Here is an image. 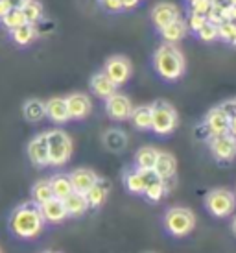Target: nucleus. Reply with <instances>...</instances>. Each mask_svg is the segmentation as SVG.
<instances>
[{
  "label": "nucleus",
  "mask_w": 236,
  "mask_h": 253,
  "mask_svg": "<svg viewBox=\"0 0 236 253\" xmlns=\"http://www.w3.org/2000/svg\"><path fill=\"white\" fill-rule=\"evenodd\" d=\"M44 218L41 214L39 205L34 204L32 200L24 204L17 205L9 218H7V227L17 239L21 240H34L44 231Z\"/></svg>",
  "instance_id": "obj_1"
},
{
  "label": "nucleus",
  "mask_w": 236,
  "mask_h": 253,
  "mask_svg": "<svg viewBox=\"0 0 236 253\" xmlns=\"http://www.w3.org/2000/svg\"><path fill=\"white\" fill-rule=\"evenodd\" d=\"M153 69L157 71L162 80L166 82H175L185 74L187 61L185 56L175 44L172 42H162L153 54Z\"/></svg>",
  "instance_id": "obj_2"
},
{
  "label": "nucleus",
  "mask_w": 236,
  "mask_h": 253,
  "mask_svg": "<svg viewBox=\"0 0 236 253\" xmlns=\"http://www.w3.org/2000/svg\"><path fill=\"white\" fill-rule=\"evenodd\" d=\"M162 224L172 237H187L192 233V229L196 227V214L187 207H170L164 212Z\"/></svg>",
  "instance_id": "obj_3"
},
{
  "label": "nucleus",
  "mask_w": 236,
  "mask_h": 253,
  "mask_svg": "<svg viewBox=\"0 0 236 253\" xmlns=\"http://www.w3.org/2000/svg\"><path fill=\"white\" fill-rule=\"evenodd\" d=\"M48 139V161L50 167H63L70 161L72 155V139L63 129H50L46 131Z\"/></svg>",
  "instance_id": "obj_4"
},
{
  "label": "nucleus",
  "mask_w": 236,
  "mask_h": 253,
  "mask_svg": "<svg viewBox=\"0 0 236 253\" xmlns=\"http://www.w3.org/2000/svg\"><path fill=\"white\" fill-rule=\"evenodd\" d=\"M177 127V111L172 104L157 100L152 104V129L157 135H170Z\"/></svg>",
  "instance_id": "obj_5"
},
{
  "label": "nucleus",
  "mask_w": 236,
  "mask_h": 253,
  "mask_svg": "<svg viewBox=\"0 0 236 253\" xmlns=\"http://www.w3.org/2000/svg\"><path fill=\"white\" fill-rule=\"evenodd\" d=\"M205 207L207 211L216 218H225L233 214L236 209V196L235 192L227 189H214L207 192L205 196Z\"/></svg>",
  "instance_id": "obj_6"
},
{
  "label": "nucleus",
  "mask_w": 236,
  "mask_h": 253,
  "mask_svg": "<svg viewBox=\"0 0 236 253\" xmlns=\"http://www.w3.org/2000/svg\"><path fill=\"white\" fill-rule=\"evenodd\" d=\"M207 142L216 161L229 163L236 157V137H233L231 133L212 135L207 139Z\"/></svg>",
  "instance_id": "obj_7"
},
{
  "label": "nucleus",
  "mask_w": 236,
  "mask_h": 253,
  "mask_svg": "<svg viewBox=\"0 0 236 253\" xmlns=\"http://www.w3.org/2000/svg\"><path fill=\"white\" fill-rule=\"evenodd\" d=\"M104 72L113 84L120 87V85H124L131 78V63L124 56H113L105 61Z\"/></svg>",
  "instance_id": "obj_8"
},
{
  "label": "nucleus",
  "mask_w": 236,
  "mask_h": 253,
  "mask_svg": "<svg viewBox=\"0 0 236 253\" xmlns=\"http://www.w3.org/2000/svg\"><path fill=\"white\" fill-rule=\"evenodd\" d=\"M26 154H28L30 163H32L34 167H37V169H46V167H50L46 131H44V133H37L34 139L28 142Z\"/></svg>",
  "instance_id": "obj_9"
},
{
  "label": "nucleus",
  "mask_w": 236,
  "mask_h": 253,
  "mask_svg": "<svg viewBox=\"0 0 236 253\" xmlns=\"http://www.w3.org/2000/svg\"><path fill=\"white\" fill-rule=\"evenodd\" d=\"M131 111H133V104L125 94L115 92L109 98H105V113H107L109 119L117 120V122H124V120L129 119Z\"/></svg>",
  "instance_id": "obj_10"
},
{
  "label": "nucleus",
  "mask_w": 236,
  "mask_h": 253,
  "mask_svg": "<svg viewBox=\"0 0 236 253\" xmlns=\"http://www.w3.org/2000/svg\"><path fill=\"white\" fill-rule=\"evenodd\" d=\"M229 124H231L229 115L223 111L220 106L212 107V109L207 113L205 120H203V127L207 129V139L212 137V135L229 133Z\"/></svg>",
  "instance_id": "obj_11"
},
{
  "label": "nucleus",
  "mask_w": 236,
  "mask_h": 253,
  "mask_svg": "<svg viewBox=\"0 0 236 253\" xmlns=\"http://www.w3.org/2000/svg\"><path fill=\"white\" fill-rule=\"evenodd\" d=\"M153 172L157 174V177H160L162 181L166 183V189L170 190V187H172V183L175 179V172H177L175 157L172 154H168V152H159L155 167H153Z\"/></svg>",
  "instance_id": "obj_12"
},
{
  "label": "nucleus",
  "mask_w": 236,
  "mask_h": 253,
  "mask_svg": "<svg viewBox=\"0 0 236 253\" xmlns=\"http://www.w3.org/2000/svg\"><path fill=\"white\" fill-rule=\"evenodd\" d=\"M67 109H69V117L70 120H83L87 119L92 111V104H90V98L83 92H72L67 98Z\"/></svg>",
  "instance_id": "obj_13"
},
{
  "label": "nucleus",
  "mask_w": 236,
  "mask_h": 253,
  "mask_svg": "<svg viewBox=\"0 0 236 253\" xmlns=\"http://www.w3.org/2000/svg\"><path fill=\"white\" fill-rule=\"evenodd\" d=\"M155 176H157V174H155L153 170L133 169L124 174V185L131 194H142L144 189H146V185L152 181Z\"/></svg>",
  "instance_id": "obj_14"
},
{
  "label": "nucleus",
  "mask_w": 236,
  "mask_h": 253,
  "mask_svg": "<svg viewBox=\"0 0 236 253\" xmlns=\"http://www.w3.org/2000/svg\"><path fill=\"white\" fill-rule=\"evenodd\" d=\"M152 22L153 26H157V30H160L162 26H166L168 22L175 21L181 17L179 7L172 4V2H159L152 7Z\"/></svg>",
  "instance_id": "obj_15"
},
{
  "label": "nucleus",
  "mask_w": 236,
  "mask_h": 253,
  "mask_svg": "<svg viewBox=\"0 0 236 253\" xmlns=\"http://www.w3.org/2000/svg\"><path fill=\"white\" fill-rule=\"evenodd\" d=\"M39 209H41V214L46 224H61V222H65L69 218L65 204L59 198H50L48 202L39 205Z\"/></svg>",
  "instance_id": "obj_16"
},
{
  "label": "nucleus",
  "mask_w": 236,
  "mask_h": 253,
  "mask_svg": "<svg viewBox=\"0 0 236 253\" xmlns=\"http://www.w3.org/2000/svg\"><path fill=\"white\" fill-rule=\"evenodd\" d=\"M44 107H46V119H50L54 124L61 126V124H67L70 120L69 117V109H67V102L61 96H54L44 102Z\"/></svg>",
  "instance_id": "obj_17"
},
{
  "label": "nucleus",
  "mask_w": 236,
  "mask_h": 253,
  "mask_svg": "<svg viewBox=\"0 0 236 253\" xmlns=\"http://www.w3.org/2000/svg\"><path fill=\"white\" fill-rule=\"evenodd\" d=\"M69 177H70V183H72V189L76 190V192H81V194H85L98 181V174L90 169L72 170L69 174Z\"/></svg>",
  "instance_id": "obj_18"
},
{
  "label": "nucleus",
  "mask_w": 236,
  "mask_h": 253,
  "mask_svg": "<svg viewBox=\"0 0 236 253\" xmlns=\"http://www.w3.org/2000/svg\"><path fill=\"white\" fill-rule=\"evenodd\" d=\"M89 85H90V91H92V94H94V96H98V98H102V100L109 98V96H111V94H115V92H117V89H118L117 85L113 84L111 80L105 76L104 71L92 74V76H90Z\"/></svg>",
  "instance_id": "obj_19"
},
{
  "label": "nucleus",
  "mask_w": 236,
  "mask_h": 253,
  "mask_svg": "<svg viewBox=\"0 0 236 253\" xmlns=\"http://www.w3.org/2000/svg\"><path fill=\"white\" fill-rule=\"evenodd\" d=\"M109 189H111L109 181H105V179H100V177H98V181L85 192L89 209H98V207H102V205L105 204L107 196H109Z\"/></svg>",
  "instance_id": "obj_20"
},
{
  "label": "nucleus",
  "mask_w": 236,
  "mask_h": 253,
  "mask_svg": "<svg viewBox=\"0 0 236 253\" xmlns=\"http://www.w3.org/2000/svg\"><path fill=\"white\" fill-rule=\"evenodd\" d=\"M63 204H65V209H67V214L69 216H83L85 212L89 211V204H87V198L81 192H76L72 190L69 196L63 198Z\"/></svg>",
  "instance_id": "obj_21"
},
{
  "label": "nucleus",
  "mask_w": 236,
  "mask_h": 253,
  "mask_svg": "<svg viewBox=\"0 0 236 253\" xmlns=\"http://www.w3.org/2000/svg\"><path fill=\"white\" fill-rule=\"evenodd\" d=\"M159 32H160V36H162V39H164V41L175 44V42L181 41L183 37L187 36V32H188L187 21L179 17V19H175V21L168 22L166 26H162Z\"/></svg>",
  "instance_id": "obj_22"
},
{
  "label": "nucleus",
  "mask_w": 236,
  "mask_h": 253,
  "mask_svg": "<svg viewBox=\"0 0 236 253\" xmlns=\"http://www.w3.org/2000/svg\"><path fill=\"white\" fill-rule=\"evenodd\" d=\"M22 115H24V119L32 122V124H37V122H41L44 117H46V107H44V102L39 98H30L24 102V106H22Z\"/></svg>",
  "instance_id": "obj_23"
},
{
  "label": "nucleus",
  "mask_w": 236,
  "mask_h": 253,
  "mask_svg": "<svg viewBox=\"0 0 236 253\" xmlns=\"http://www.w3.org/2000/svg\"><path fill=\"white\" fill-rule=\"evenodd\" d=\"M9 37H11V41H13L15 44H19V46H28V44H32V42L35 41V37H37L35 24L24 22L22 26L11 30V32H9Z\"/></svg>",
  "instance_id": "obj_24"
},
{
  "label": "nucleus",
  "mask_w": 236,
  "mask_h": 253,
  "mask_svg": "<svg viewBox=\"0 0 236 253\" xmlns=\"http://www.w3.org/2000/svg\"><path fill=\"white\" fill-rule=\"evenodd\" d=\"M159 150H155L153 146H142L137 150L135 154V169L139 170H153L155 161H157Z\"/></svg>",
  "instance_id": "obj_25"
},
{
  "label": "nucleus",
  "mask_w": 236,
  "mask_h": 253,
  "mask_svg": "<svg viewBox=\"0 0 236 253\" xmlns=\"http://www.w3.org/2000/svg\"><path fill=\"white\" fill-rule=\"evenodd\" d=\"M50 181V187H52V194L54 198H67L72 192V183H70V177L69 174H54V176L48 179Z\"/></svg>",
  "instance_id": "obj_26"
},
{
  "label": "nucleus",
  "mask_w": 236,
  "mask_h": 253,
  "mask_svg": "<svg viewBox=\"0 0 236 253\" xmlns=\"http://www.w3.org/2000/svg\"><path fill=\"white\" fill-rule=\"evenodd\" d=\"M166 183L162 181L160 177H153L152 181L146 185V189H144V192H142V196L146 198L148 202H152V204H157V202H160L162 198L166 196Z\"/></svg>",
  "instance_id": "obj_27"
},
{
  "label": "nucleus",
  "mask_w": 236,
  "mask_h": 253,
  "mask_svg": "<svg viewBox=\"0 0 236 253\" xmlns=\"http://www.w3.org/2000/svg\"><path fill=\"white\" fill-rule=\"evenodd\" d=\"M129 120L137 129H150L152 127V106H139L133 107Z\"/></svg>",
  "instance_id": "obj_28"
},
{
  "label": "nucleus",
  "mask_w": 236,
  "mask_h": 253,
  "mask_svg": "<svg viewBox=\"0 0 236 253\" xmlns=\"http://www.w3.org/2000/svg\"><path fill=\"white\" fill-rule=\"evenodd\" d=\"M30 196H32V202H34V204H37V205L44 204V202H48L50 198H54V194H52V187H50L48 179H39V181H35L34 187H32Z\"/></svg>",
  "instance_id": "obj_29"
},
{
  "label": "nucleus",
  "mask_w": 236,
  "mask_h": 253,
  "mask_svg": "<svg viewBox=\"0 0 236 253\" xmlns=\"http://www.w3.org/2000/svg\"><path fill=\"white\" fill-rule=\"evenodd\" d=\"M104 144L111 152H122L125 148V144H127V137L120 129H109L104 135Z\"/></svg>",
  "instance_id": "obj_30"
},
{
  "label": "nucleus",
  "mask_w": 236,
  "mask_h": 253,
  "mask_svg": "<svg viewBox=\"0 0 236 253\" xmlns=\"http://www.w3.org/2000/svg\"><path fill=\"white\" fill-rule=\"evenodd\" d=\"M22 15H24V19L26 22L30 24H35V22H39L42 19V4L39 0H26L21 7Z\"/></svg>",
  "instance_id": "obj_31"
},
{
  "label": "nucleus",
  "mask_w": 236,
  "mask_h": 253,
  "mask_svg": "<svg viewBox=\"0 0 236 253\" xmlns=\"http://www.w3.org/2000/svg\"><path fill=\"white\" fill-rule=\"evenodd\" d=\"M0 22H2V26H4L7 32H11V30L22 26V24L26 22V19H24V15H22V11L19 7H11V9L0 19Z\"/></svg>",
  "instance_id": "obj_32"
},
{
  "label": "nucleus",
  "mask_w": 236,
  "mask_h": 253,
  "mask_svg": "<svg viewBox=\"0 0 236 253\" xmlns=\"http://www.w3.org/2000/svg\"><path fill=\"white\" fill-rule=\"evenodd\" d=\"M218 39L233 44L236 39V22L235 21H223L218 24Z\"/></svg>",
  "instance_id": "obj_33"
},
{
  "label": "nucleus",
  "mask_w": 236,
  "mask_h": 253,
  "mask_svg": "<svg viewBox=\"0 0 236 253\" xmlns=\"http://www.w3.org/2000/svg\"><path fill=\"white\" fill-rule=\"evenodd\" d=\"M196 36L199 37L201 41H205V42L216 41V39H218V24L207 21V22H205V26H203V28L196 34Z\"/></svg>",
  "instance_id": "obj_34"
},
{
  "label": "nucleus",
  "mask_w": 236,
  "mask_h": 253,
  "mask_svg": "<svg viewBox=\"0 0 236 253\" xmlns=\"http://www.w3.org/2000/svg\"><path fill=\"white\" fill-rule=\"evenodd\" d=\"M205 22H207V15L190 13L187 19V26H188V30H192L194 34H197V32L205 26Z\"/></svg>",
  "instance_id": "obj_35"
},
{
  "label": "nucleus",
  "mask_w": 236,
  "mask_h": 253,
  "mask_svg": "<svg viewBox=\"0 0 236 253\" xmlns=\"http://www.w3.org/2000/svg\"><path fill=\"white\" fill-rule=\"evenodd\" d=\"M188 4H190V13L207 15L210 6H212V0H192Z\"/></svg>",
  "instance_id": "obj_36"
},
{
  "label": "nucleus",
  "mask_w": 236,
  "mask_h": 253,
  "mask_svg": "<svg viewBox=\"0 0 236 253\" xmlns=\"http://www.w3.org/2000/svg\"><path fill=\"white\" fill-rule=\"evenodd\" d=\"M100 2H102V6H104L107 11H113V13L122 11V2H120V0H100Z\"/></svg>",
  "instance_id": "obj_37"
},
{
  "label": "nucleus",
  "mask_w": 236,
  "mask_h": 253,
  "mask_svg": "<svg viewBox=\"0 0 236 253\" xmlns=\"http://www.w3.org/2000/svg\"><path fill=\"white\" fill-rule=\"evenodd\" d=\"M220 107H222L223 111L227 113L229 117H235V115H236V104H235V100H227V102L220 104Z\"/></svg>",
  "instance_id": "obj_38"
},
{
  "label": "nucleus",
  "mask_w": 236,
  "mask_h": 253,
  "mask_svg": "<svg viewBox=\"0 0 236 253\" xmlns=\"http://www.w3.org/2000/svg\"><path fill=\"white\" fill-rule=\"evenodd\" d=\"M120 2H122V9H133L139 6L140 0H120Z\"/></svg>",
  "instance_id": "obj_39"
},
{
  "label": "nucleus",
  "mask_w": 236,
  "mask_h": 253,
  "mask_svg": "<svg viewBox=\"0 0 236 253\" xmlns=\"http://www.w3.org/2000/svg\"><path fill=\"white\" fill-rule=\"evenodd\" d=\"M9 9H11V6H9V0H0V19H2V17L9 11Z\"/></svg>",
  "instance_id": "obj_40"
},
{
  "label": "nucleus",
  "mask_w": 236,
  "mask_h": 253,
  "mask_svg": "<svg viewBox=\"0 0 236 253\" xmlns=\"http://www.w3.org/2000/svg\"><path fill=\"white\" fill-rule=\"evenodd\" d=\"M229 133L233 137H236V115L235 117H231V124H229Z\"/></svg>",
  "instance_id": "obj_41"
},
{
  "label": "nucleus",
  "mask_w": 236,
  "mask_h": 253,
  "mask_svg": "<svg viewBox=\"0 0 236 253\" xmlns=\"http://www.w3.org/2000/svg\"><path fill=\"white\" fill-rule=\"evenodd\" d=\"M231 21L236 22V4H233V19H231Z\"/></svg>",
  "instance_id": "obj_42"
},
{
  "label": "nucleus",
  "mask_w": 236,
  "mask_h": 253,
  "mask_svg": "<svg viewBox=\"0 0 236 253\" xmlns=\"http://www.w3.org/2000/svg\"><path fill=\"white\" fill-rule=\"evenodd\" d=\"M233 233H235V235H236V218H235V220H233Z\"/></svg>",
  "instance_id": "obj_43"
},
{
  "label": "nucleus",
  "mask_w": 236,
  "mask_h": 253,
  "mask_svg": "<svg viewBox=\"0 0 236 253\" xmlns=\"http://www.w3.org/2000/svg\"><path fill=\"white\" fill-rule=\"evenodd\" d=\"M42 253H61V252H52V250H48V252H42Z\"/></svg>",
  "instance_id": "obj_44"
},
{
  "label": "nucleus",
  "mask_w": 236,
  "mask_h": 253,
  "mask_svg": "<svg viewBox=\"0 0 236 253\" xmlns=\"http://www.w3.org/2000/svg\"><path fill=\"white\" fill-rule=\"evenodd\" d=\"M229 2H231V4H236V0H229Z\"/></svg>",
  "instance_id": "obj_45"
},
{
  "label": "nucleus",
  "mask_w": 236,
  "mask_h": 253,
  "mask_svg": "<svg viewBox=\"0 0 236 253\" xmlns=\"http://www.w3.org/2000/svg\"><path fill=\"white\" fill-rule=\"evenodd\" d=\"M233 46H235V48H236V39H235V42H233Z\"/></svg>",
  "instance_id": "obj_46"
},
{
  "label": "nucleus",
  "mask_w": 236,
  "mask_h": 253,
  "mask_svg": "<svg viewBox=\"0 0 236 253\" xmlns=\"http://www.w3.org/2000/svg\"><path fill=\"white\" fill-rule=\"evenodd\" d=\"M235 104H236V98H235Z\"/></svg>",
  "instance_id": "obj_47"
},
{
  "label": "nucleus",
  "mask_w": 236,
  "mask_h": 253,
  "mask_svg": "<svg viewBox=\"0 0 236 253\" xmlns=\"http://www.w3.org/2000/svg\"><path fill=\"white\" fill-rule=\"evenodd\" d=\"M188 2H192V0H188Z\"/></svg>",
  "instance_id": "obj_48"
},
{
  "label": "nucleus",
  "mask_w": 236,
  "mask_h": 253,
  "mask_svg": "<svg viewBox=\"0 0 236 253\" xmlns=\"http://www.w3.org/2000/svg\"><path fill=\"white\" fill-rule=\"evenodd\" d=\"M0 253H2V250H0Z\"/></svg>",
  "instance_id": "obj_49"
},
{
  "label": "nucleus",
  "mask_w": 236,
  "mask_h": 253,
  "mask_svg": "<svg viewBox=\"0 0 236 253\" xmlns=\"http://www.w3.org/2000/svg\"><path fill=\"white\" fill-rule=\"evenodd\" d=\"M235 196H236V194H235Z\"/></svg>",
  "instance_id": "obj_50"
}]
</instances>
